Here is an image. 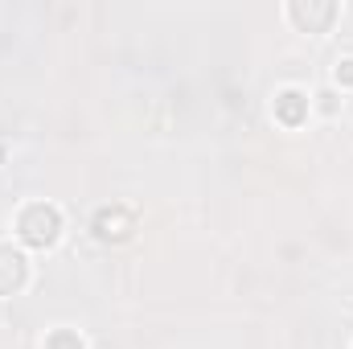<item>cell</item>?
I'll return each instance as SVG.
<instances>
[{"instance_id": "cell-1", "label": "cell", "mask_w": 353, "mask_h": 349, "mask_svg": "<svg viewBox=\"0 0 353 349\" xmlns=\"http://www.w3.org/2000/svg\"><path fill=\"white\" fill-rule=\"evenodd\" d=\"M17 230H21V239H25L29 247H54L58 235H62V214H58L54 206H46V201H33V206L21 210Z\"/></svg>"}, {"instance_id": "cell-2", "label": "cell", "mask_w": 353, "mask_h": 349, "mask_svg": "<svg viewBox=\"0 0 353 349\" xmlns=\"http://www.w3.org/2000/svg\"><path fill=\"white\" fill-rule=\"evenodd\" d=\"M288 17H292L300 29H308V33H325L329 21L337 17V8H333V4H292Z\"/></svg>"}, {"instance_id": "cell-3", "label": "cell", "mask_w": 353, "mask_h": 349, "mask_svg": "<svg viewBox=\"0 0 353 349\" xmlns=\"http://www.w3.org/2000/svg\"><path fill=\"white\" fill-rule=\"evenodd\" d=\"M29 267H25V255L12 251V247H0V296H12L21 283H25Z\"/></svg>"}, {"instance_id": "cell-6", "label": "cell", "mask_w": 353, "mask_h": 349, "mask_svg": "<svg viewBox=\"0 0 353 349\" xmlns=\"http://www.w3.org/2000/svg\"><path fill=\"white\" fill-rule=\"evenodd\" d=\"M333 79H337V83H345V87H353V58H341V62H337Z\"/></svg>"}, {"instance_id": "cell-4", "label": "cell", "mask_w": 353, "mask_h": 349, "mask_svg": "<svg viewBox=\"0 0 353 349\" xmlns=\"http://www.w3.org/2000/svg\"><path fill=\"white\" fill-rule=\"evenodd\" d=\"M304 111H308V99H304L300 90H283V94L275 99V115H279L283 123H300Z\"/></svg>"}, {"instance_id": "cell-5", "label": "cell", "mask_w": 353, "mask_h": 349, "mask_svg": "<svg viewBox=\"0 0 353 349\" xmlns=\"http://www.w3.org/2000/svg\"><path fill=\"white\" fill-rule=\"evenodd\" d=\"M46 349H83V341H79L74 333H54V337L46 341Z\"/></svg>"}]
</instances>
